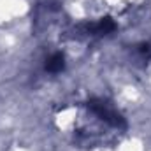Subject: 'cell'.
I'll list each match as a JSON object with an SVG mask.
<instances>
[{"label": "cell", "mask_w": 151, "mask_h": 151, "mask_svg": "<svg viewBox=\"0 0 151 151\" xmlns=\"http://www.w3.org/2000/svg\"><path fill=\"white\" fill-rule=\"evenodd\" d=\"M88 30H90L93 35H106V34H109V32L114 30V21L111 18H104V19H100L99 23L91 25Z\"/></svg>", "instance_id": "cell-3"}, {"label": "cell", "mask_w": 151, "mask_h": 151, "mask_svg": "<svg viewBox=\"0 0 151 151\" xmlns=\"http://www.w3.org/2000/svg\"><path fill=\"white\" fill-rule=\"evenodd\" d=\"M88 106H90V109H91L93 113L97 114L99 118H102L106 123H109V125H113V127H123V125H125L123 118L116 113L113 107H109L106 102H102V100H100V102L91 100Z\"/></svg>", "instance_id": "cell-1"}, {"label": "cell", "mask_w": 151, "mask_h": 151, "mask_svg": "<svg viewBox=\"0 0 151 151\" xmlns=\"http://www.w3.org/2000/svg\"><path fill=\"white\" fill-rule=\"evenodd\" d=\"M65 67V58L62 53H55L51 55L47 60H46V70L51 72V74H56V72H62Z\"/></svg>", "instance_id": "cell-2"}]
</instances>
